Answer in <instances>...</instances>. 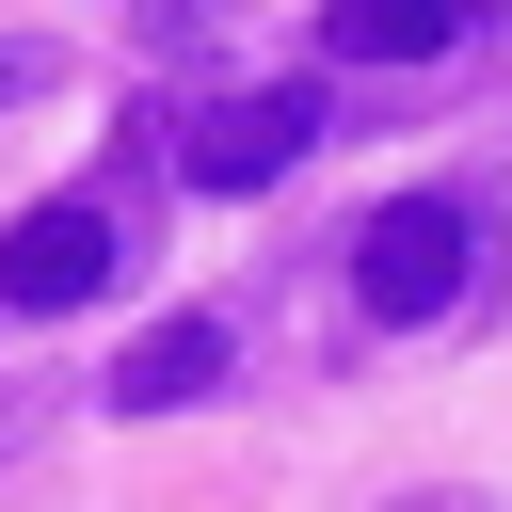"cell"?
<instances>
[{
  "instance_id": "cell-1",
  "label": "cell",
  "mask_w": 512,
  "mask_h": 512,
  "mask_svg": "<svg viewBox=\"0 0 512 512\" xmlns=\"http://www.w3.org/2000/svg\"><path fill=\"white\" fill-rule=\"evenodd\" d=\"M464 256H480V224H464L448 192H400V208L352 224V304H368V320H448Z\"/></svg>"
},
{
  "instance_id": "cell-2",
  "label": "cell",
  "mask_w": 512,
  "mask_h": 512,
  "mask_svg": "<svg viewBox=\"0 0 512 512\" xmlns=\"http://www.w3.org/2000/svg\"><path fill=\"white\" fill-rule=\"evenodd\" d=\"M320 144V96L304 80H256V96H224V112H192V144H176V176L192 192H256V176H288Z\"/></svg>"
},
{
  "instance_id": "cell-3",
  "label": "cell",
  "mask_w": 512,
  "mask_h": 512,
  "mask_svg": "<svg viewBox=\"0 0 512 512\" xmlns=\"http://www.w3.org/2000/svg\"><path fill=\"white\" fill-rule=\"evenodd\" d=\"M112 256H128L112 208H80V192H64V208H16V224H0V304H32V320H48V304H96Z\"/></svg>"
},
{
  "instance_id": "cell-4",
  "label": "cell",
  "mask_w": 512,
  "mask_h": 512,
  "mask_svg": "<svg viewBox=\"0 0 512 512\" xmlns=\"http://www.w3.org/2000/svg\"><path fill=\"white\" fill-rule=\"evenodd\" d=\"M464 16L480 0H320V48L336 64H432V48H464Z\"/></svg>"
},
{
  "instance_id": "cell-5",
  "label": "cell",
  "mask_w": 512,
  "mask_h": 512,
  "mask_svg": "<svg viewBox=\"0 0 512 512\" xmlns=\"http://www.w3.org/2000/svg\"><path fill=\"white\" fill-rule=\"evenodd\" d=\"M208 384H224V320H160V336H128L112 416H176V400H208Z\"/></svg>"
},
{
  "instance_id": "cell-6",
  "label": "cell",
  "mask_w": 512,
  "mask_h": 512,
  "mask_svg": "<svg viewBox=\"0 0 512 512\" xmlns=\"http://www.w3.org/2000/svg\"><path fill=\"white\" fill-rule=\"evenodd\" d=\"M16 96H48V48H16V32H0V112H16Z\"/></svg>"
}]
</instances>
